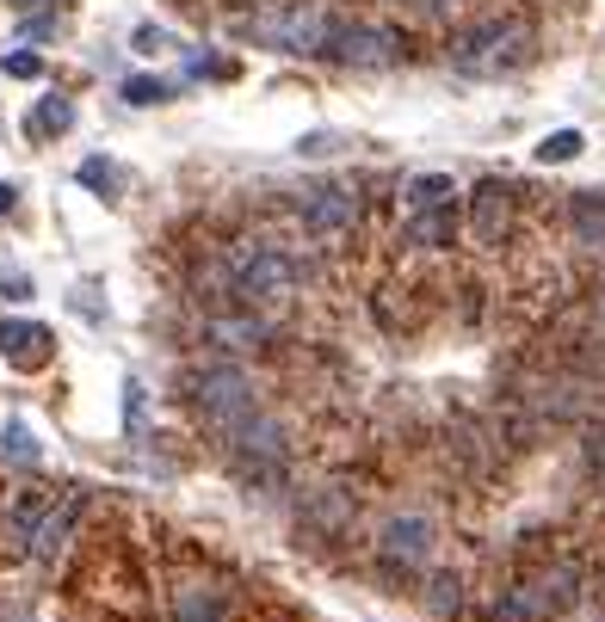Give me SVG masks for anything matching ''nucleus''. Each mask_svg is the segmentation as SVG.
<instances>
[{
  "label": "nucleus",
  "mask_w": 605,
  "mask_h": 622,
  "mask_svg": "<svg viewBox=\"0 0 605 622\" xmlns=\"http://www.w3.org/2000/svg\"><path fill=\"white\" fill-rule=\"evenodd\" d=\"M328 50L352 68H383V62H396L402 38L390 26H347V31H328Z\"/></svg>",
  "instance_id": "nucleus-10"
},
{
  "label": "nucleus",
  "mask_w": 605,
  "mask_h": 622,
  "mask_svg": "<svg viewBox=\"0 0 605 622\" xmlns=\"http://www.w3.org/2000/svg\"><path fill=\"white\" fill-rule=\"evenodd\" d=\"M38 56H7V75H13V80H31V75H38Z\"/></svg>",
  "instance_id": "nucleus-22"
},
{
  "label": "nucleus",
  "mask_w": 605,
  "mask_h": 622,
  "mask_svg": "<svg viewBox=\"0 0 605 622\" xmlns=\"http://www.w3.org/2000/svg\"><path fill=\"white\" fill-rule=\"evenodd\" d=\"M470 228H476L482 247H507V235H513V186L507 179H482V186H476Z\"/></svg>",
  "instance_id": "nucleus-11"
},
{
  "label": "nucleus",
  "mask_w": 605,
  "mask_h": 622,
  "mask_svg": "<svg viewBox=\"0 0 605 622\" xmlns=\"http://www.w3.org/2000/svg\"><path fill=\"white\" fill-rule=\"evenodd\" d=\"M124 99H130V106H162L167 99V80H124Z\"/></svg>",
  "instance_id": "nucleus-19"
},
{
  "label": "nucleus",
  "mask_w": 605,
  "mask_h": 622,
  "mask_svg": "<svg viewBox=\"0 0 605 622\" xmlns=\"http://www.w3.org/2000/svg\"><path fill=\"white\" fill-rule=\"evenodd\" d=\"M204 333H211L216 345H230V352H247V345L266 339V320L247 308V315H216V320H204Z\"/></svg>",
  "instance_id": "nucleus-14"
},
{
  "label": "nucleus",
  "mask_w": 605,
  "mask_h": 622,
  "mask_svg": "<svg viewBox=\"0 0 605 622\" xmlns=\"http://www.w3.org/2000/svg\"><path fill=\"white\" fill-rule=\"evenodd\" d=\"M451 235H458V204L408 210V240H414V247H451Z\"/></svg>",
  "instance_id": "nucleus-13"
},
{
  "label": "nucleus",
  "mask_w": 605,
  "mask_h": 622,
  "mask_svg": "<svg viewBox=\"0 0 605 622\" xmlns=\"http://www.w3.org/2000/svg\"><path fill=\"white\" fill-rule=\"evenodd\" d=\"M451 62L463 75H513V68L531 62V26H519V19H482V26L451 38Z\"/></svg>",
  "instance_id": "nucleus-3"
},
{
  "label": "nucleus",
  "mask_w": 605,
  "mask_h": 622,
  "mask_svg": "<svg viewBox=\"0 0 605 622\" xmlns=\"http://www.w3.org/2000/svg\"><path fill=\"white\" fill-rule=\"evenodd\" d=\"M432 204H458V186H451V172H420L402 186V210H432Z\"/></svg>",
  "instance_id": "nucleus-15"
},
{
  "label": "nucleus",
  "mask_w": 605,
  "mask_h": 622,
  "mask_svg": "<svg viewBox=\"0 0 605 622\" xmlns=\"http://www.w3.org/2000/svg\"><path fill=\"white\" fill-rule=\"evenodd\" d=\"M75 610L94 622H136L143 616V573L124 543H94L75 567Z\"/></svg>",
  "instance_id": "nucleus-1"
},
{
  "label": "nucleus",
  "mask_w": 605,
  "mask_h": 622,
  "mask_svg": "<svg viewBox=\"0 0 605 622\" xmlns=\"http://www.w3.org/2000/svg\"><path fill=\"white\" fill-rule=\"evenodd\" d=\"M458 7H463V0H420V13H439V19L458 13Z\"/></svg>",
  "instance_id": "nucleus-24"
},
{
  "label": "nucleus",
  "mask_w": 605,
  "mask_h": 622,
  "mask_svg": "<svg viewBox=\"0 0 605 622\" xmlns=\"http://www.w3.org/2000/svg\"><path fill=\"white\" fill-rule=\"evenodd\" d=\"M575 155H580V130H556V136H544V142H538L544 167H563V160H575Z\"/></svg>",
  "instance_id": "nucleus-18"
},
{
  "label": "nucleus",
  "mask_w": 605,
  "mask_h": 622,
  "mask_svg": "<svg viewBox=\"0 0 605 622\" xmlns=\"http://www.w3.org/2000/svg\"><path fill=\"white\" fill-rule=\"evenodd\" d=\"M162 31H155V26H143V31H136V50H148V56H155V50H162Z\"/></svg>",
  "instance_id": "nucleus-23"
},
{
  "label": "nucleus",
  "mask_w": 605,
  "mask_h": 622,
  "mask_svg": "<svg viewBox=\"0 0 605 622\" xmlns=\"http://www.w3.org/2000/svg\"><path fill=\"white\" fill-rule=\"evenodd\" d=\"M352 228H359V198H352V186H322L303 198V235L322 240V247H340V240H352Z\"/></svg>",
  "instance_id": "nucleus-9"
},
{
  "label": "nucleus",
  "mask_w": 605,
  "mask_h": 622,
  "mask_svg": "<svg viewBox=\"0 0 605 622\" xmlns=\"http://www.w3.org/2000/svg\"><path fill=\"white\" fill-rule=\"evenodd\" d=\"M56 352L50 327H38V320H0V358L13 364V371H43Z\"/></svg>",
  "instance_id": "nucleus-12"
},
{
  "label": "nucleus",
  "mask_w": 605,
  "mask_h": 622,
  "mask_svg": "<svg viewBox=\"0 0 605 622\" xmlns=\"http://www.w3.org/2000/svg\"><path fill=\"white\" fill-rule=\"evenodd\" d=\"M13 198H19V191H13V186H0V216L13 210Z\"/></svg>",
  "instance_id": "nucleus-25"
},
{
  "label": "nucleus",
  "mask_w": 605,
  "mask_h": 622,
  "mask_svg": "<svg viewBox=\"0 0 605 622\" xmlns=\"http://www.w3.org/2000/svg\"><path fill=\"white\" fill-rule=\"evenodd\" d=\"M247 31H254L260 43H272V50H322V43H328L322 13H315V7H303V0L266 7L260 19H247Z\"/></svg>",
  "instance_id": "nucleus-7"
},
{
  "label": "nucleus",
  "mask_w": 605,
  "mask_h": 622,
  "mask_svg": "<svg viewBox=\"0 0 605 622\" xmlns=\"http://www.w3.org/2000/svg\"><path fill=\"white\" fill-rule=\"evenodd\" d=\"M296 284H303V265H296L279 240H242V247L230 253V296L242 308H254V315L284 308L296 296Z\"/></svg>",
  "instance_id": "nucleus-2"
},
{
  "label": "nucleus",
  "mask_w": 605,
  "mask_h": 622,
  "mask_svg": "<svg viewBox=\"0 0 605 622\" xmlns=\"http://www.w3.org/2000/svg\"><path fill=\"white\" fill-rule=\"evenodd\" d=\"M68 124H75V106H68L62 93H56V99H43V106L31 111V136H62Z\"/></svg>",
  "instance_id": "nucleus-16"
},
{
  "label": "nucleus",
  "mask_w": 605,
  "mask_h": 622,
  "mask_svg": "<svg viewBox=\"0 0 605 622\" xmlns=\"http://www.w3.org/2000/svg\"><path fill=\"white\" fill-rule=\"evenodd\" d=\"M242 604H235V585L216 567L192 561V567L167 573V622H235Z\"/></svg>",
  "instance_id": "nucleus-5"
},
{
  "label": "nucleus",
  "mask_w": 605,
  "mask_h": 622,
  "mask_svg": "<svg viewBox=\"0 0 605 622\" xmlns=\"http://www.w3.org/2000/svg\"><path fill=\"white\" fill-rule=\"evenodd\" d=\"M377 555L390 561L396 573H427L432 555H439V530H432V517H420V512L390 517L383 536H377Z\"/></svg>",
  "instance_id": "nucleus-8"
},
{
  "label": "nucleus",
  "mask_w": 605,
  "mask_h": 622,
  "mask_svg": "<svg viewBox=\"0 0 605 622\" xmlns=\"http://www.w3.org/2000/svg\"><path fill=\"white\" fill-rule=\"evenodd\" d=\"M192 413H198L204 425H211L223 444H230L235 432H242L247 419L260 413V401H254V383H247L235 364H216V371H198L192 376Z\"/></svg>",
  "instance_id": "nucleus-4"
},
{
  "label": "nucleus",
  "mask_w": 605,
  "mask_h": 622,
  "mask_svg": "<svg viewBox=\"0 0 605 622\" xmlns=\"http://www.w3.org/2000/svg\"><path fill=\"white\" fill-rule=\"evenodd\" d=\"M19 7H31V0H19Z\"/></svg>",
  "instance_id": "nucleus-26"
},
{
  "label": "nucleus",
  "mask_w": 605,
  "mask_h": 622,
  "mask_svg": "<svg viewBox=\"0 0 605 622\" xmlns=\"http://www.w3.org/2000/svg\"><path fill=\"white\" fill-rule=\"evenodd\" d=\"M575 235L587 240V247H593V240L605 247V204L599 198H575Z\"/></svg>",
  "instance_id": "nucleus-17"
},
{
  "label": "nucleus",
  "mask_w": 605,
  "mask_h": 622,
  "mask_svg": "<svg viewBox=\"0 0 605 622\" xmlns=\"http://www.w3.org/2000/svg\"><path fill=\"white\" fill-rule=\"evenodd\" d=\"M75 517H81V493L75 487L43 493V505L31 512V524L19 530V549H26L31 561H56L68 549V536H75Z\"/></svg>",
  "instance_id": "nucleus-6"
},
{
  "label": "nucleus",
  "mask_w": 605,
  "mask_h": 622,
  "mask_svg": "<svg viewBox=\"0 0 605 622\" xmlns=\"http://www.w3.org/2000/svg\"><path fill=\"white\" fill-rule=\"evenodd\" d=\"M81 186H94V191H106V198H111V191H118V167H111V160H87Z\"/></svg>",
  "instance_id": "nucleus-20"
},
{
  "label": "nucleus",
  "mask_w": 605,
  "mask_h": 622,
  "mask_svg": "<svg viewBox=\"0 0 605 622\" xmlns=\"http://www.w3.org/2000/svg\"><path fill=\"white\" fill-rule=\"evenodd\" d=\"M7 456H19V463H38V437L26 432V425H7Z\"/></svg>",
  "instance_id": "nucleus-21"
}]
</instances>
